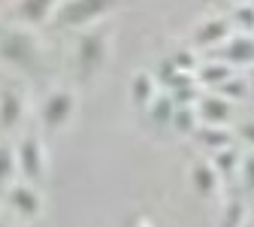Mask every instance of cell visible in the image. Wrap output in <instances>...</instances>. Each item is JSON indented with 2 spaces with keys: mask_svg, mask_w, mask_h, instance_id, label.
I'll list each match as a JSON object with an SVG mask.
<instances>
[{
  "mask_svg": "<svg viewBox=\"0 0 254 227\" xmlns=\"http://www.w3.org/2000/svg\"><path fill=\"white\" fill-rule=\"evenodd\" d=\"M236 134H239V140H242L248 149H254V118H251V121H242V124L236 127Z\"/></svg>",
  "mask_w": 254,
  "mask_h": 227,
  "instance_id": "25",
  "label": "cell"
},
{
  "mask_svg": "<svg viewBox=\"0 0 254 227\" xmlns=\"http://www.w3.org/2000/svg\"><path fill=\"white\" fill-rule=\"evenodd\" d=\"M230 27L233 30H239V34H251L254 37V6H239V9H233V15H230Z\"/></svg>",
  "mask_w": 254,
  "mask_h": 227,
  "instance_id": "21",
  "label": "cell"
},
{
  "mask_svg": "<svg viewBox=\"0 0 254 227\" xmlns=\"http://www.w3.org/2000/svg\"><path fill=\"white\" fill-rule=\"evenodd\" d=\"M27 112V100L21 88H3L0 91V127L3 131H15L24 121Z\"/></svg>",
  "mask_w": 254,
  "mask_h": 227,
  "instance_id": "8",
  "label": "cell"
},
{
  "mask_svg": "<svg viewBox=\"0 0 254 227\" xmlns=\"http://www.w3.org/2000/svg\"><path fill=\"white\" fill-rule=\"evenodd\" d=\"M242 221H245V203L233 200L224 209V221H221V227H242Z\"/></svg>",
  "mask_w": 254,
  "mask_h": 227,
  "instance_id": "23",
  "label": "cell"
},
{
  "mask_svg": "<svg viewBox=\"0 0 254 227\" xmlns=\"http://www.w3.org/2000/svg\"><path fill=\"white\" fill-rule=\"evenodd\" d=\"M248 88L254 91V64H251V73H248Z\"/></svg>",
  "mask_w": 254,
  "mask_h": 227,
  "instance_id": "26",
  "label": "cell"
},
{
  "mask_svg": "<svg viewBox=\"0 0 254 227\" xmlns=\"http://www.w3.org/2000/svg\"><path fill=\"white\" fill-rule=\"evenodd\" d=\"M233 34V27H230V18H224V15H212V18H206V21H200L197 27H194V46H200V49H215V46H221L227 37Z\"/></svg>",
  "mask_w": 254,
  "mask_h": 227,
  "instance_id": "10",
  "label": "cell"
},
{
  "mask_svg": "<svg viewBox=\"0 0 254 227\" xmlns=\"http://www.w3.org/2000/svg\"><path fill=\"white\" fill-rule=\"evenodd\" d=\"M109 55V34L106 30H85V34L76 40V64L85 76L97 73Z\"/></svg>",
  "mask_w": 254,
  "mask_h": 227,
  "instance_id": "5",
  "label": "cell"
},
{
  "mask_svg": "<svg viewBox=\"0 0 254 227\" xmlns=\"http://www.w3.org/2000/svg\"><path fill=\"white\" fill-rule=\"evenodd\" d=\"M239 176H242V185L248 191H254V151L239 160Z\"/></svg>",
  "mask_w": 254,
  "mask_h": 227,
  "instance_id": "24",
  "label": "cell"
},
{
  "mask_svg": "<svg viewBox=\"0 0 254 227\" xmlns=\"http://www.w3.org/2000/svg\"><path fill=\"white\" fill-rule=\"evenodd\" d=\"M15 167L24 182H34V185L46 182L49 160H46V143L40 140V134H34V131L21 134V140L15 143Z\"/></svg>",
  "mask_w": 254,
  "mask_h": 227,
  "instance_id": "3",
  "label": "cell"
},
{
  "mask_svg": "<svg viewBox=\"0 0 254 227\" xmlns=\"http://www.w3.org/2000/svg\"><path fill=\"white\" fill-rule=\"evenodd\" d=\"M58 3H61V0H58Z\"/></svg>",
  "mask_w": 254,
  "mask_h": 227,
  "instance_id": "28",
  "label": "cell"
},
{
  "mask_svg": "<svg viewBox=\"0 0 254 227\" xmlns=\"http://www.w3.org/2000/svg\"><path fill=\"white\" fill-rule=\"evenodd\" d=\"M154 97H157V79L151 73H145V70L133 73V79H130V103L136 109H148V103Z\"/></svg>",
  "mask_w": 254,
  "mask_h": 227,
  "instance_id": "12",
  "label": "cell"
},
{
  "mask_svg": "<svg viewBox=\"0 0 254 227\" xmlns=\"http://www.w3.org/2000/svg\"><path fill=\"white\" fill-rule=\"evenodd\" d=\"M0 61L18 70H37L43 61L40 37L24 24H3L0 27Z\"/></svg>",
  "mask_w": 254,
  "mask_h": 227,
  "instance_id": "1",
  "label": "cell"
},
{
  "mask_svg": "<svg viewBox=\"0 0 254 227\" xmlns=\"http://www.w3.org/2000/svg\"><path fill=\"white\" fill-rule=\"evenodd\" d=\"M170 64H173L179 73H194V70H197V58H194V52H190V49H179V52L170 58Z\"/></svg>",
  "mask_w": 254,
  "mask_h": 227,
  "instance_id": "22",
  "label": "cell"
},
{
  "mask_svg": "<svg viewBox=\"0 0 254 227\" xmlns=\"http://www.w3.org/2000/svg\"><path fill=\"white\" fill-rule=\"evenodd\" d=\"M197 140L209 149V151H221V149H227V146H233V134L227 131L224 124H203V127H197Z\"/></svg>",
  "mask_w": 254,
  "mask_h": 227,
  "instance_id": "14",
  "label": "cell"
},
{
  "mask_svg": "<svg viewBox=\"0 0 254 227\" xmlns=\"http://www.w3.org/2000/svg\"><path fill=\"white\" fill-rule=\"evenodd\" d=\"M58 9V0H15L12 3V21L24 27L49 24Z\"/></svg>",
  "mask_w": 254,
  "mask_h": 227,
  "instance_id": "7",
  "label": "cell"
},
{
  "mask_svg": "<svg viewBox=\"0 0 254 227\" xmlns=\"http://www.w3.org/2000/svg\"><path fill=\"white\" fill-rule=\"evenodd\" d=\"M194 109L200 115V124H230L233 118V103L221 94H200Z\"/></svg>",
  "mask_w": 254,
  "mask_h": 227,
  "instance_id": "9",
  "label": "cell"
},
{
  "mask_svg": "<svg viewBox=\"0 0 254 227\" xmlns=\"http://www.w3.org/2000/svg\"><path fill=\"white\" fill-rule=\"evenodd\" d=\"M148 118H151V124H157V127H170V121H173V112H176V100L170 94H157L154 100L148 103Z\"/></svg>",
  "mask_w": 254,
  "mask_h": 227,
  "instance_id": "16",
  "label": "cell"
},
{
  "mask_svg": "<svg viewBox=\"0 0 254 227\" xmlns=\"http://www.w3.org/2000/svg\"><path fill=\"white\" fill-rule=\"evenodd\" d=\"M76 115V94L70 88H55L43 97V103H40V121L46 131L58 134L64 131Z\"/></svg>",
  "mask_w": 254,
  "mask_h": 227,
  "instance_id": "4",
  "label": "cell"
},
{
  "mask_svg": "<svg viewBox=\"0 0 254 227\" xmlns=\"http://www.w3.org/2000/svg\"><path fill=\"white\" fill-rule=\"evenodd\" d=\"M18 179V167H15V146L0 143V188L12 185Z\"/></svg>",
  "mask_w": 254,
  "mask_h": 227,
  "instance_id": "18",
  "label": "cell"
},
{
  "mask_svg": "<svg viewBox=\"0 0 254 227\" xmlns=\"http://www.w3.org/2000/svg\"><path fill=\"white\" fill-rule=\"evenodd\" d=\"M190 182H194L200 197H212V194L221 188V176L215 173V167L209 164V160H203V164H197L194 170H190Z\"/></svg>",
  "mask_w": 254,
  "mask_h": 227,
  "instance_id": "15",
  "label": "cell"
},
{
  "mask_svg": "<svg viewBox=\"0 0 254 227\" xmlns=\"http://www.w3.org/2000/svg\"><path fill=\"white\" fill-rule=\"evenodd\" d=\"M9 191H6V200H9V206H12V212L15 215H21V218H27V221H34V218H40L43 215V191H40V185H34V182H24V179H15L12 185H6Z\"/></svg>",
  "mask_w": 254,
  "mask_h": 227,
  "instance_id": "6",
  "label": "cell"
},
{
  "mask_svg": "<svg viewBox=\"0 0 254 227\" xmlns=\"http://www.w3.org/2000/svg\"><path fill=\"white\" fill-rule=\"evenodd\" d=\"M218 94L227 97V100L233 103V100H245V97L251 94V88H248V79H242V76H227L224 82L218 85Z\"/></svg>",
  "mask_w": 254,
  "mask_h": 227,
  "instance_id": "20",
  "label": "cell"
},
{
  "mask_svg": "<svg viewBox=\"0 0 254 227\" xmlns=\"http://www.w3.org/2000/svg\"><path fill=\"white\" fill-rule=\"evenodd\" d=\"M194 76H197V85L200 88H218L227 76H233V67H230L227 61L218 58V61H209V64H197Z\"/></svg>",
  "mask_w": 254,
  "mask_h": 227,
  "instance_id": "13",
  "label": "cell"
},
{
  "mask_svg": "<svg viewBox=\"0 0 254 227\" xmlns=\"http://www.w3.org/2000/svg\"><path fill=\"white\" fill-rule=\"evenodd\" d=\"M170 127H176L179 134H194L197 127H200V115H197V109H194V106H176Z\"/></svg>",
  "mask_w": 254,
  "mask_h": 227,
  "instance_id": "19",
  "label": "cell"
},
{
  "mask_svg": "<svg viewBox=\"0 0 254 227\" xmlns=\"http://www.w3.org/2000/svg\"><path fill=\"white\" fill-rule=\"evenodd\" d=\"M121 0H61L52 21L58 27H91L94 21H100L109 15Z\"/></svg>",
  "mask_w": 254,
  "mask_h": 227,
  "instance_id": "2",
  "label": "cell"
},
{
  "mask_svg": "<svg viewBox=\"0 0 254 227\" xmlns=\"http://www.w3.org/2000/svg\"><path fill=\"white\" fill-rule=\"evenodd\" d=\"M0 227H9V224H6V221H0Z\"/></svg>",
  "mask_w": 254,
  "mask_h": 227,
  "instance_id": "27",
  "label": "cell"
},
{
  "mask_svg": "<svg viewBox=\"0 0 254 227\" xmlns=\"http://www.w3.org/2000/svg\"><path fill=\"white\" fill-rule=\"evenodd\" d=\"M221 61L230 67H251L254 64V37L251 34H230L221 43Z\"/></svg>",
  "mask_w": 254,
  "mask_h": 227,
  "instance_id": "11",
  "label": "cell"
},
{
  "mask_svg": "<svg viewBox=\"0 0 254 227\" xmlns=\"http://www.w3.org/2000/svg\"><path fill=\"white\" fill-rule=\"evenodd\" d=\"M239 151L233 149V146H227V149H221V151H212V160L209 164L215 167V173L221 176V179H227V176H233V170H239Z\"/></svg>",
  "mask_w": 254,
  "mask_h": 227,
  "instance_id": "17",
  "label": "cell"
}]
</instances>
